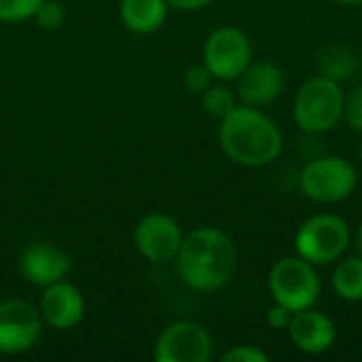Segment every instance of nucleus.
<instances>
[{"mask_svg":"<svg viewBox=\"0 0 362 362\" xmlns=\"http://www.w3.org/2000/svg\"><path fill=\"white\" fill-rule=\"evenodd\" d=\"M180 280L193 291L223 288L238 269V250L231 238L216 227L193 229L176 255Z\"/></svg>","mask_w":362,"mask_h":362,"instance_id":"1","label":"nucleus"},{"mask_svg":"<svg viewBox=\"0 0 362 362\" xmlns=\"http://www.w3.org/2000/svg\"><path fill=\"white\" fill-rule=\"evenodd\" d=\"M223 153L238 165L263 168L274 163L284 146L280 127L259 108L238 104L218 127Z\"/></svg>","mask_w":362,"mask_h":362,"instance_id":"2","label":"nucleus"},{"mask_svg":"<svg viewBox=\"0 0 362 362\" xmlns=\"http://www.w3.org/2000/svg\"><path fill=\"white\" fill-rule=\"evenodd\" d=\"M344 100L341 83L316 74L299 87L293 102V119L305 134H327L344 119Z\"/></svg>","mask_w":362,"mask_h":362,"instance_id":"3","label":"nucleus"},{"mask_svg":"<svg viewBox=\"0 0 362 362\" xmlns=\"http://www.w3.org/2000/svg\"><path fill=\"white\" fill-rule=\"evenodd\" d=\"M352 242L350 225L339 214H314L295 235V252L316 267L337 263Z\"/></svg>","mask_w":362,"mask_h":362,"instance_id":"4","label":"nucleus"},{"mask_svg":"<svg viewBox=\"0 0 362 362\" xmlns=\"http://www.w3.org/2000/svg\"><path fill=\"white\" fill-rule=\"evenodd\" d=\"M267 286L274 303H280L291 312L314 308L322 291L316 265L301 259L299 255L282 257L276 261L269 269Z\"/></svg>","mask_w":362,"mask_h":362,"instance_id":"5","label":"nucleus"},{"mask_svg":"<svg viewBox=\"0 0 362 362\" xmlns=\"http://www.w3.org/2000/svg\"><path fill=\"white\" fill-rule=\"evenodd\" d=\"M356 182L354 165L337 155L312 159L299 174L301 193L314 204H339L354 193Z\"/></svg>","mask_w":362,"mask_h":362,"instance_id":"6","label":"nucleus"},{"mask_svg":"<svg viewBox=\"0 0 362 362\" xmlns=\"http://www.w3.org/2000/svg\"><path fill=\"white\" fill-rule=\"evenodd\" d=\"M252 62L250 38L233 25L216 28L204 45V64L218 81H235Z\"/></svg>","mask_w":362,"mask_h":362,"instance_id":"7","label":"nucleus"},{"mask_svg":"<svg viewBox=\"0 0 362 362\" xmlns=\"http://www.w3.org/2000/svg\"><path fill=\"white\" fill-rule=\"evenodd\" d=\"M210 333L193 320H178L165 327L155 344L157 362H208L212 358Z\"/></svg>","mask_w":362,"mask_h":362,"instance_id":"8","label":"nucleus"},{"mask_svg":"<svg viewBox=\"0 0 362 362\" xmlns=\"http://www.w3.org/2000/svg\"><path fill=\"white\" fill-rule=\"evenodd\" d=\"M185 235L180 225L168 214H146L134 231V242L140 255L153 263H168L176 259Z\"/></svg>","mask_w":362,"mask_h":362,"instance_id":"9","label":"nucleus"},{"mask_svg":"<svg viewBox=\"0 0 362 362\" xmlns=\"http://www.w3.org/2000/svg\"><path fill=\"white\" fill-rule=\"evenodd\" d=\"M40 335L38 312L21 301L6 299L0 303V354H19L30 350Z\"/></svg>","mask_w":362,"mask_h":362,"instance_id":"10","label":"nucleus"},{"mask_svg":"<svg viewBox=\"0 0 362 362\" xmlns=\"http://www.w3.org/2000/svg\"><path fill=\"white\" fill-rule=\"evenodd\" d=\"M235 81H238L235 93L240 104L255 106V108L276 102L284 91V72L272 59L250 62Z\"/></svg>","mask_w":362,"mask_h":362,"instance_id":"11","label":"nucleus"},{"mask_svg":"<svg viewBox=\"0 0 362 362\" xmlns=\"http://www.w3.org/2000/svg\"><path fill=\"white\" fill-rule=\"evenodd\" d=\"M286 333H288V339L293 341V346L299 352L310 354V356L329 352L337 339L335 322L327 314H322L314 308L295 312Z\"/></svg>","mask_w":362,"mask_h":362,"instance_id":"12","label":"nucleus"},{"mask_svg":"<svg viewBox=\"0 0 362 362\" xmlns=\"http://www.w3.org/2000/svg\"><path fill=\"white\" fill-rule=\"evenodd\" d=\"M19 267L32 284L49 286L66 278L72 261L59 246L49 242H34L21 252Z\"/></svg>","mask_w":362,"mask_h":362,"instance_id":"13","label":"nucleus"},{"mask_svg":"<svg viewBox=\"0 0 362 362\" xmlns=\"http://www.w3.org/2000/svg\"><path fill=\"white\" fill-rule=\"evenodd\" d=\"M40 314L45 322L53 329L68 331L76 327L85 316V301L81 291L66 280L45 286L40 299Z\"/></svg>","mask_w":362,"mask_h":362,"instance_id":"14","label":"nucleus"},{"mask_svg":"<svg viewBox=\"0 0 362 362\" xmlns=\"http://www.w3.org/2000/svg\"><path fill=\"white\" fill-rule=\"evenodd\" d=\"M168 15L165 0H123L121 19L136 34H151L161 28Z\"/></svg>","mask_w":362,"mask_h":362,"instance_id":"15","label":"nucleus"},{"mask_svg":"<svg viewBox=\"0 0 362 362\" xmlns=\"http://www.w3.org/2000/svg\"><path fill=\"white\" fill-rule=\"evenodd\" d=\"M333 291L348 303L362 301V257H341L333 269Z\"/></svg>","mask_w":362,"mask_h":362,"instance_id":"16","label":"nucleus"},{"mask_svg":"<svg viewBox=\"0 0 362 362\" xmlns=\"http://www.w3.org/2000/svg\"><path fill=\"white\" fill-rule=\"evenodd\" d=\"M356 72V57L341 45H329L318 55V74L329 76L337 83L352 78Z\"/></svg>","mask_w":362,"mask_h":362,"instance_id":"17","label":"nucleus"},{"mask_svg":"<svg viewBox=\"0 0 362 362\" xmlns=\"http://www.w3.org/2000/svg\"><path fill=\"white\" fill-rule=\"evenodd\" d=\"M240 104L238 93L231 91L225 85H210L204 93H202V106L204 112L210 115L212 119L223 121L235 106Z\"/></svg>","mask_w":362,"mask_h":362,"instance_id":"18","label":"nucleus"},{"mask_svg":"<svg viewBox=\"0 0 362 362\" xmlns=\"http://www.w3.org/2000/svg\"><path fill=\"white\" fill-rule=\"evenodd\" d=\"M42 0H0V21L13 23L34 17Z\"/></svg>","mask_w":362,"mask_h":362,"instance_id":"19","label":"nucleus"},{"mask_svg":"<svg viewBox=\"0 0 362 362\" xmlns=\"http://www.w3.org/2000/svg\"><path fill=\"white\" fill-rule=\"evenodd\" d=\"M350 129L362 134V83L352 87V91L346 93L344 100V119Z\"/></svg>","mask_w":362,"mask_h":362,"instance_id":"20","label":"nucleus"},{"mask_svg":"<svg viewBox=\"0 0 362 362\" xmlns=\"http://www.w3.org/2000/svg\"><path fill=\"white\" fill-rule=\"evenodd\" d=\"M212 72L208 70V66L202 62V64H193L187 68L185 72V85L189 91L193 93H204L210 85H212Z\"/></svg>","mask_w":362,"mask_h":362,"instance_id":"21","label":"nucleus"},{"mask_svg":"<svg viewBox=\"0 0 362 362\" xmlns=\"http://www.w3.org/2000/svg\"><path fill=\"white\" fill-rule=\"evenodd\" d=\"M34 19L42 30H55L64 21V8L53 0H42L38 11L34 13Z\"/></svg>","mask_w":362,"mask_h":362,"instance_id":"22","label":"nucleus"},{"mask_svg":"<svg viewBox=\"0 0 362 362\" xmlns=\"http://www.w3.org/2000/svg\"><path fill=\"white\" fill-rule=\"evenodd\" d=\"M269 354L257 346H235L223 354V362H269Z\"/></svg>","mask_w":362,"mask_h":362,"instance_id":"23","label":"nucleus"},{"mask_svg":"<svg viewBox=\"0 0 362 362\" xmlns=\"http://www.w3.org/2000/svg\"><path fill=\"white\" fill-rule=\"evenodd\" d=\"M293 314H295V312H291L288 308H284V305H280V303H274V305L267 310L265 320H267V325H269L274 331H286L288 325H291V320H293Z\"/></svg>","mask_w":362,"mask_h":362,"instance_id":"24","label":"nucleus"},{"mask_svg":"<svg viewBox=\"0 0 362 362\" xmlns=\"http://www.w3.org/2000/svg\"><path fill=\"white\" fill-rule=\"evenodd\" d=\"M168 6H174L178 11H197L204 8L206 4H210L212 0H165Z\"/></svg>","mask_w":362,"mask_h":362,"instance_id":"25","label":"nucleus"},{"mask_svg":"<svg viewBox=\"0 0 362 362\" xmlns=\"http://www.w3.org/2000/svg\"><path fill=\"white\" fill-rule=\"evenodd\" d=\"M354 246H356L358 255L362 257V223L358 225V229H356V235H354Z\"/></svg>","mask_w":362,"mask_h":362,"instance_id":"26","label":"nucleus"},{"mask_svg":"<svg viewBox=\"0 0 362 362\" xmlns=\"http://www.w3.org/2000/svg\"><path fill=\"white\" fill-rule=\"evenodd\" d=\"M339 4H346V6H361L362 0H335Z\"/></svg>","mask_w":362,"mask_h":362,"instance_id":"27","label":"nucleus"},{"mask_svg":"<svg viewBox=\"0 0 362 362\" xmlns=\"http://www.w3.org/2000/svg\"><path fill=\"white\" fill-rule=\"evenodd\" d=\"M358 155H361V161H362V140H361V146H358Z\"/></svg>","mask_w":362,"mask_h":362,"instance_id":"28","label":"nucleus"}]
</instances>
